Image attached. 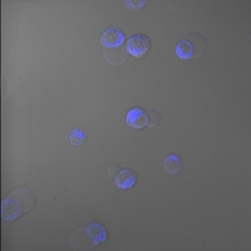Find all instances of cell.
<instances>
[{"instance_id":"obj_2","label":"cell","mask_w":251,"mask_h":251,"mask_svg":"<svg viewBox=\"0 0 251 251\" xmlns=\"http://www.w3.org/2000/svg\"><path fill=\"white\" fill-rule=\"evenodd\" d=\"M207 42L205 37L197 32L187 33L186 36L182 37L180 42L176 45V56L184 61H190V59L198 58L206 52Z\"/></svg>"},{"instance_id":"obj_3","label":"cell","mask_w":251,"mask_h":251,"mask_svg":"<svg viewBox=\"0 0 251 251\" xmlns=\"http://www.w3.org/2000/svg\"><path fill=\"white\" fill-rule=\"evenodd\" d=\"M126 50L129 55H132L135 58H144L148 55L151 50V41L147 36L142 35V33H136L133 35L127 41L126 44Z\"/></svg>"},{"instance_id":"obj_1","label":"cell","mask_w":251,"mask_h":251,"mask_svg":"<svg viewBox=\"0 0 251 251\" xmlns=\"http://www.w3.org/2000/svg\"><path fill=\"white\" fill-rule=\"evenodd\" d=\"M36 196L30 188L23 186L14 188L1 201V217L6 222H14L36 206Z\"/></svg>"},{"instance_id":"obj_7","label":"cell","mask_w":251,"mask_h":251,"mask_svg":"<svg viewBox=\"0 0 251 251\" xmlns=\"http://www.w3.org/2000/svg\"><path fill=\"white\" fill-rule=\"evenodd\" d=\"M136 182H138V175L133 170H128V168L120 171V173L115 178V185L120 190L124 191L130 190L135 186Z\"/></svg>"},{"instance_id":"obj_8","label":"cell","mask_w":251,"mask_h":251,"mask_svg":"<svg viewBox=\"0 0 251 251\" xmlns=\"http://www.w3.org/2000/svg\"><path fill=\"white\" fill-rule=\"evenodd\" d=\"M68 142L70 144L71 147L74 148H82L87 145L88 142V133L85 132L84 128L78 127H73L68 132Z\"/></svg>"},{"instance_id":"obj_5","label":"cell","mask_w":251,"mask_h":251,"mask_svg":"<svg viewBox=\"0 0 251 251\" xmlns=\"http://www.w3.org/2000/svg\"><path fill=\"white\" fill-rule=\"evenodd\" d=\"M126 122L129 127L135 128V129H144L145 127L150 126V116L146 110L142 108L133 107L127 112Z\"/></svg>"},{"instance_id":"obj_6","label":"cell","mask_w":251,"mask_h":251,"mask_svg":"<svg viewBox=\"0 0 251 251\" xmlns=\"http://www.w3.org/2000/svg\"><path fill=\"white\" fill-rule=\"evenodd\" d=\"M85 235L93 242V248L108 241V231L105 226L100 222H91L84 227Z\"/></svg>"},{"instance_id":"obj_12","label":"cell","mask_w":251,"mask_h":251,"mask_svg":"<svg viewBox=\"0 0 251 251\" xmlns=\"http://www.w3.org/2000/svg\"><path fill=\"white\" fill-rule=\"evenodd\" d=\"M120 171H121V167H120L118 164H112L109 168H108V173H109V176H113V178H116V176L119 175Z\"/></svg>"},{"instance_id":"obj_11","label":"cell","mask_w":251,"mask_h":251,"mask_svg":"<svg viewBox=\"0 0 251 251\" xmlns=\"http://www.w3.org/2000/svg\"><path fill=\"white\" fill-rule=\"evenodd\" d=\"M148 113V116H150V126H152V127H155V126H158L160 124L161 121V116L160 114L158 112H155V110H150Z\"/></svg>"},{"instance_id":"obj_4","label":"cell","mask_w":251,"mask_h":251,"mask_svg":"<svg viewBox=\"0 0 251 251\" xmlns=\"http://www.w3.org/2000/svg\"><path fill=\"white\" fill-rule=\"evenodd\" d=\"M126 42V35L124 31L120 27L112 26L107 30L101 36V44L108 49H116L120 48Z\"/></svg>"},{"instance_id":"obj_9","label":"cell","mask_w":251,"mask_h":251,"mask_svg":"<svg viewBox=\"0 0 251 251\" xmlns=\"http://www.w3.org/2000/svg\"><path fill=\"white\" fill-rule=\"evenodd\" d=\"M164 170L166 171L170 176H178L182 171V160L180 155L176 153L168 154L164 159Z\"/></svg>"},{"instance_id":"obj_10","label":"cell","mask_w":251,"mask_h":251,"mask_svg":"<svg viewBox=\"0 0 251 251\" xmlns=\"http://www.w3.org/2000/svg\"><path fill=\"white\" fill-rule=\"evenodd\" d=\"M124 2H125V6L127 8H129L130 11L140 10L141 7L146 6V4H147L146 0H141V1H124Z\"/></svg>"}]
</instances>
